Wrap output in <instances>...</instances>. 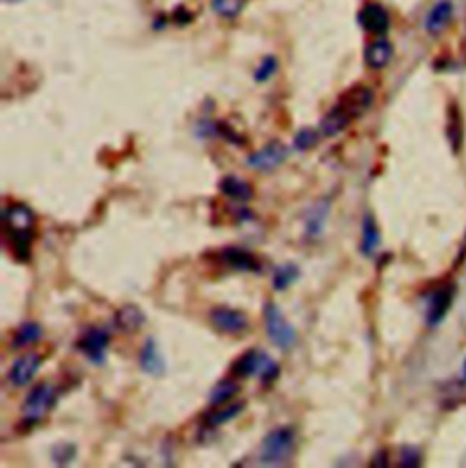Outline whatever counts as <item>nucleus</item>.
I'll return each mask as SVG.
<instances>
[{"instance_id": "nucleus-1", "label": "nucleus", "mask_w": 466, "mask_h": 468, "mask_svg": "<svg viewBox=\"0 0 466 468\" xmlns=\"http://www.w3.org/2000/svg\"><path fill=\"white\" fill-rule=\"evenodd\" d=\"M295 448V432L288 426H281L270 432L261 443L259 461L264 467H283L290 461Z\"/></svg>"}, {"instance_id": "nucleus-2", "label": "nucleus", "mask_w": 466, "mask_h": 468, "mask_svg": "<svg viewBox=\"0 0 466 468\" xmlns=\"http://www.w3.org/2000/svg\"><path fill=\"white\" fill-rule=\"evenodd\" d=\"M59 399V390L52 383H38L31 388V392L26 396L22 403V423L26 428H33L37 423H40L46 417L49 410L55 408Z\"/></svg>"}, {"instance_id": "nucleus-3", "label": "nucleus", "mask_w": 466, "mask_h": 468, "mask_svg": "<svg viewBox=\"0 0 466 468\" xmlns=\"http://www.w3.org/2000/svg\"><path fill=\"white\" fill-rule=\"evenodd\" d=\"M264 322H266V332L273 345L279 350L288 352L297 345V332L295 328L286 321L281 308L273 303H266L264 306Z\"/></svg>"}, {"instance_id": "nucleus-4", "label": "nucleus", "mask_w": 466, "mask_h": 468, "mask_svg": "<svg viewBox=\"0 0 466 468\" xmlns=\"http://www.w3.org/2000/svg\"><path fill=\"white\" fill-rule=\"evenodd\" d=\"M109 341H111V336L108 334V330L100 327H91L79 337L77 350L84 354V357H88L93 364H104Z\"/></svg>"}, {"instance_id": "nucleus-5", "label": "nucleus", "mask_w": 466, "mask_h": 468, "mask_svg": "<svg viewBox=\"0 0 466 468\" xmlns=\"http://www.w3.org/2000/svg\"><path fill=\"white\" fill-rule=\"evenodd\" d=\"M210 321L215 330L224 332L228 336H237L248 328V315L230 306H215L210 312Z\"/></svg>"}, {"instance_id": "nucleus-6", "label": "nucleus", "mask_w": 466, "mask_h": 468, "mask_svg": "<svg viewBox=\"0 0 466 468\" xmlns=\"http://www.w3.org/2000/svg\"><path fill=\"white\" fill-rule=\"evenodd\" d=\"M457 286L456 283H448L439 286L432 292L428 301V312H426V321L430 327H437L439 322H443L448 310L452 308L453 299H456Z\"/></svg>"}, {"instance_id": "nucleus-7", "label": "nucleus", "mask_w": 466, "mask_h": 468, "mask_svg": "<svg viewBox=\"0 0 466 468\" xmlns=\"http://www.w3.org/2000/svg\"><path fill=\"white\" fill-rule=\"evenodd\" d=\"M288 157V148L284 146L283 142L272 141L270 144L259 150V152L251 153L248 159H246V164L254 168V170L259 171H272L275 168L283 164Z\"/></svg>"}, {"instance_id": "nucleus-8", "label": "nucleus", "mask_w": 466, "mask_h": 468, "mask_svg": "<svg viewBox=\"0 0 466 468\" xmlns=\"http://www.w3.org/2000/svg\"><path fill=\"white\" fill-rule=\"evenodd\" d=\"M373 99H375V97H373V91L370 90L368 86L357 84L344 91V93L341 95V99L337 104H339L350 117L357 118L361 117L364 111L370 109V106L373 104Z\"/></svg>"}, {"instance_id": "nucleus-9", "label": "nucleus", "mask_w": 466, "mask_h": 468, "mask_svg": "<svg viewBox=\"0 0 466 468\" xmlns=\"http://www.w3.org/2000/svg\"><path fill=\"white\" fill-rule=\"evenodd\" d=\"M42 366V355L38 352H26L11 364L8 379L13 387H26Z\"/></svg>"}, {"instance_id": "nucleus-10", "label": "nucleus", "mask_w": 466, "mask_h": 468, "mask_svg": "<svg viewBox=\"0 0 466 468\" xmlns=\"http://www.w3.org/2000/svg\"><path fill=\"white\" fill-rule=\"evenodd\" d=\"M219 259L230 268L237 270V272H250V274H257L261 272L263 265L261 260L251 254V251L240 248V246H226L219 251Z\"/></svg>"}, {"instance_id": "nucleus-11", "label": "nucleus", "mask_w": 466, "mask_h": 468, "mask_svg": "<svg viewBox=\"0 0 466 468\" xmlns=\"http://www.w3.org/2000/svg\"><path fill=\"white\" fill-rule=\"evenodd\" d=\"M139 364L144 374L153 375V377H160L166 372V361L159 350V345L153 337H148L144 341V345L139 354Z\"/></svg>"}, {"instance_id": "nucleus-12", "label": "nucleus", "mask_w": 466, "mask_h": 468, "mask_svg": "<svg viewBox=\"0 0 466 468\" xmlns=\"http://www.w3.org/2000/svg\"><path fill=\"white\" fill-rule=\"evenodd\" d=\"M35 217L33 210L26 206L22 203H15L4 210L2 215V223H4V230H31L35 228Z\"/></svg>"}, {"instance_id": "nucleus-13", "label": "nucleus", "mask_w": 466, "mask_h": 468, "mask_svg": "<svg viewBox=\"0 0 466 468\" xmlns=\"http://www.w3.org/2000/svg\"><path fill=\"white\" fill-rule=\"evenodd\" d=\"M359 22L366 29L368 33L382 35L387 33L388 26H390V17L387 10L379 4H366L359 13Z\"/></svg>"}, {"instance_id": "nucleus-14", "label": "nucleus", "mask_w": 466, "mask_h": 468, "mask_svg": "<svg viewBox=\"0 0 466 468\" xmlns=\"http://www.w3.org/2000/svg\"><path fill=\"white\" fill-rule=\"evenodd\" d=\"M453 19V6L450 0H441L437 4L433 6L432 10L426 15V20H424V28L430 35H439L443 33L444 29L450 26Z\"/></svg>"}, {"instance_id": "nucleus-15", "label": "nucleus", "mask_w": 466, "mask_h": 468, "mask_svg": "<svg viewBox=\"0 0 466 468\" xmlns=\"http://www.w3.org/2000/svg\"><path fill=\"white\" fill-rule=\"evenodd\" d=\"M328 215H330V201H319V203L313 204L308 210L306 219H304V233L310 239L323 235Z\"/></svg>"}, {"instance_id": "nucleus-16", "label": "nucleus", "mask_w": 466, "mask_h": 468, "mask_svg": "<svg viewBox=\"0 0 466 468\" xmlns=\"http://www.w3.org/2000/svg\"><path fill=\"white\" fill-rule=\"evenodd\" d=\"M264 352L248 350L239 355L230 366V374L237 379H248L251 375H259L261 363H263Z\"/></svg>"}, {"instance_id": "nucleus-17", "label": "nucleus", "mask_w": 466, "mask_h": 468, "mask_svg": "<svg viewBox=\"0 0 466 468\" xmlns=\"http://www.w3.org/2000/svg\"><path fill=\"white\" fill-rule=\"evenodd\" d=\"M146 322V313L137 304H124L115 313V327L124 334H135Z\"/></svg>"}, {"instance_id": "nucleus-18", "label": "nucleus", "mask_w": 466, "mask_h": 468, "mask_svg": "<svg viewBox=\"0 0 466 468\" xmlns=\"http://www.w3.org/2000/svg\"><path fill=\"white\" fill-rule=\"evenodd\" d=\"M465 126H463L461 108L452 102L448 106V120H446V137L450 146H452L453 155L461 153L463 142H465Z\"/></svg>"}, {"instance_id": "nucleus-19", "label": "nucleus", "mask_w": 466, "mask_h": 468, "mask_svg": "<svg viewBox=\"0 0 466 468\" xmlns=\"http://www.w3.org/2000/svg\"><path fill=\"white\" fill-rule=\"evenodd\" d=\"M246 408L244 401L237 403H224V405H219V407H212V410H208L204 414V423L208 426H221L226 425V423L233 421L235 417H239Z\"/></svg>"}, {"instance_id": "nucleus-20", "label": "nucleus", "mask_w": 466, "mask_h": 468, "mask_svg": "<svg viewBox=\"0 0 466 468\" xmlns=\"http://www.w3.org/2000/svg\"><path fill=\"white\" fill-rule=\"evenodd\" d=\"M391 57H394V47L388 42L387 38H379L375 42H372L366 47L364 52V61L366 66L372 70H382L390 64Z\"/></svg>"}, {"instance_id": "nucleus-21", "label": "nucleus", "mask_w": 466, "mask_h": 468, "mask_svg": "<svg viewBox=\"0 0 466 468\" xmlns=\"http://www.w3.org/2000/svg\"><path fill=\"white\" fill-rule=\"evenodd\" d=\"M219 188H221V192L226 197H230L233 201H239V203H250L255 195L250 182H246V180H242L237 176L222 177V180L219 182Z\"/></svg>"}, {"instance_id": "nucleus-22", "label": "nucleus", "mask_w": 466, "mask_h": 468, "mask_svg": "<svg viewBox=\"0 0 466 468\" xmlns=\"http://www.w3.org/2000/svg\"><path fill=\"white\" fill-rule=\"evenodd\" d=\"M352 120L353 118L337 104L323 117V120L319 123V132L323 133L325 137H335V135H339L341 132H344V130L348 128V124L352 123Z\"/></svg>"}, {"instance_id": "nucleus-23", "label": "nucleus", "mask_w": 466, "mask_h": 468, "mask_svg": "<svg viewBox=\"0 0 466 468\" xmlns=\"http://www.w3.org/2000/svg\"><path fill=\"white\" fill-rule=\"evenodd\" d=\"M381 242V232L377 226L375 219L372 213H366L363 219V239H361V254L366 257L373 256L377 246Z\"/></svg>"}, {"instance_id": "nucleus-24", "label": "nucleus", "mask_w": 466, "mask_h": 468, "mask_svg": "<svg viewBox=\"0 0 466 468\" xmlns=\"http://www.w3.org/2000/svg\"><path fill=\"white\" fill-rule=\"evenodd\" d=\"M44 332L38 322L26 321L22 322L17 332L13 334V348H26V346L35 345L37 341L42 339Z\"/></svg>"}, {"instance_id": "nucleus-25", "label": "nucleus", "mask_w": 466, "mask_h": 468, "mask_svg": "<svg viewBox=\"0 0 466 468\" xmlns=\"http://www.w3.org/2000/svg\"><path fill=\"white\" fill-rule=\"evenodd\" d=\"M301 277V270L293 263H286L275 268L272 277V286L275 292H284L288 286H292L297 279Z\"/></svg>"}, {"instance_id": "nucleus-26", "label": "nucleus", "mask_w": 466, "mask_h": 468, "mask_svg": "<svg viewBox=\"0 0 466 468\" xmlns=\"http://www.w3.org/2000/svg\"><path fill=\"white\" fill-rule=\"evenodd\" d=\"M239 390L240 387L237 381H233V379H222V381H219L212 388V392H210V405L212 407H219V405L230 403L239 393Z\"/></svg>"}, {"instance_id": "nucleus-27", "label": "nucleus", "mask_w": 466, "mask_h": 468, "mask_svg": "<svg viewBox=\"0 0 466 468\" xmlns=\"http://www.w3.org/2000/svg\"><path fill=\"white\" fill-rule=\"evenodd\" d=\"M320 135L323 133L319 130L313 128H302L297 132L295 139H293V148L297 152H308V150H313V148L319 144Z\"/></svg>"}, {"instance_id": "nucleus-28", "label": "nucleus", "mask_w": 466, "mask_h": 468, "mask_svg": "<svg viewBox=\"0 0 466 468\" xmlns=\"http://www.w3.org/2000/svg\"><path fill=\"white\" fill-rule=\"evenodd\" d=\"M244 0H212V8L222 19H235L242 11Z\"/></svg>"}, {"instance_id": "nucleus-29", "label": "nucleus", "mask_w": 466, "mask_h": 468, "mask_svg": "<svg viewBox=\"0 0 466 468\" xmlns=\"http://www.w3.org/2000/svg\"><path fill=\"white\" fill-rule=\"evenodd\" d=\"M77 458V446L71 443H64L52 450V461L57 467H68Z\"/></svg>"}, {"instance_id": "nucleus-30", "label": "nucleus", "mask_w": 466, "mask_h": 468, "mask_svg": "<svg viewBox=\"0 0 466 468\" xmlns=\"http://www.w3.org/2000/svg\"><path fill=\"white\" fill-rule=\"evenodd\" d=\"M277 70H279L277 58L268 55V57H264L263 61H261L259 66H257V70H255V73H254V79L257 82H266V81H270L273 75H275V71Z\"/></svg>"}, {"instance_id": "nucleus-31", "label": "nucleus", "mask_w": 466, "mask_h": 468, "mask_svg": "<svg viewBox=\"0 0 466 468\" xmlns=\"http://www.w3.org/2000/svg\"><path fill=\"white\" fill-rule=\"evenodd\" d=\"M279 374H281V368H279V364L275 363V361H273L268 354H266V352H264L263 363H261V370H259V375H261V381H263V384L273 383V381L279 377Z\"/></svg>"}, {"instance_id": "nucleus-32", "label": "nucleus", "mask_w": 466, "mask_h": 468, "mask_svg": "<svg viewBox=\"0 0 466 468\" xmlns=\"http://www.w3.org/2000/svg\"><path fill=\"white\" fill-rule=\"evenodd\" d=\"M421 465V454L419 450L414 448V446H405L401 450V467L414 468Z\"/></svg>"}, {"instance_id": "nucleus-33", "label": "nucleus", "mask_w": 466, "mask_h": 468, "mask_svg": "<svg viewBox=\"0 0 466 468\" xmlns=\"http://www.w3.org/2000/svg\"><path fill=\"white\" fill-rule=\"evenodd\" d=\"M372 467H388V452L379 450L372 459Z\"/></svg>"}, {"instance_id": "nucleus-34", "label": "nucleus", "mask_w": 466, "mask_h": 468, "mask_svg": "<svg viewBox=\"0 0 466 468\" xmlns=\"http://www.w3.org/2000/svg\"><path fill=\"white\" fill-rule=\"evenodd\" d=\"M465 377H466V363H465Z\"/></svg>"}]
</instances>
